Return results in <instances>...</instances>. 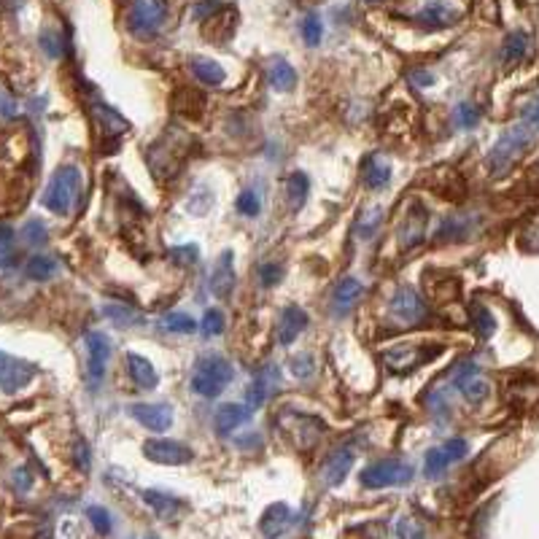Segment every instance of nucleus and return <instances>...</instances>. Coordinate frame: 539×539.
<instances>
[{
  "instance_id": "39448f33",
  "label": "nucleus",
  "mask_w": 539,
  "mask_h": 539,
  "mask_svg": "<svg viewBox=\"0 0 539 539\" xmlns=\"http://www.w3.org/2000/svg\"><path fill=\"white\" fill-rule=\"evenodd\" d=\"M413 480V466L407 461H399V458H383V461H375L369 464L367 469H361L359 474V482L364 488H394V485H404Z\"/></svg>"
},
{
  "instance_id": "cd10ccee",
  "label": "nucleus",
  "mask_w": 539,
  "mask_h": 539,
  "mask_svg": "<svg viewBox=\"0 0 539 539\" xmlns=\"http://www.w3.org/2000/svg\"><path fill=\"white\" fill-rule=\"evenodd\" d=\"M267 82L275 92H291L297 87V71L283 60V57H275L270 63V71H267Z\"/></svg>"
},
{
  "instance_id": "ddd939ff",
  "label": "nucleus",
  "mask_w": 539,
  "mask_h": 539,
  "mask_svg": "<svg viewBox=\"0 0 539 539\" xmlns=\"http://www.w3.org/2000/svg\"><path fill=\"white\" fill-rule=\"evenodd\" d=\"M130 415L141 426H146L149 431H157V434H162L173 426V407L168 402H135V404H130Z\"/></svg>"
},
{
  "instance_id": "b1692460",
  "label": "nucleus",
  "mask_w": 539,
  "mask_h": 539,
  "mask_svg": "<svg viewBox=\"0 0 539 539\" xmlns=\"http://www.w3.org/2000/svg\"><path fill=\"white\" fill-rule=\"evenodd\" d=\"M291 523H294L291 509H289L283 501H278V504H270V507H267V512H265L262 520H259V528H262V534H265L267 539H278V536H283V534L289 531Z\"/></svg>"
},
{
  "instance_id": "2eb2a0df",
  "label": "nucleus",
  "mask_w": 539,
  "mask_h": 539,
  "mask_svg": "<svg viewBox=\"0 0 539 539\" xmlns=\"http://www.w3.org/2000/svg\"><path fill=\"white\" fill-rule=\"evenodd\" d=\"M426 224H429V211L421 203H413L410 211L404 213V222L399 227V243L404 251L415 248L426 238Z\"/></svg>"
},
{
  "instance_id": "c03bdc74",
  "label": "nucleus",
  "mask_w": 539,
  "mask_h": 539,
  "mask_svg": "<svg viewBox=\"0 0 539 539\" xmlns=\"http://www.w3.org/2000/svg\"><path fill=\"white\" fill-rule=\"evenodd\" d=\"M283 281V265H275V262H267L259 267V283L265 289H273Z\"/></svg>"
},
{
  "instance_id": "9b49d317",
  "label": "nucleus",
  "mask_w": 539,
  "mask_h": 539,
  "mask_svg": "<svg viewBox=\"0 0 539 539\" xmlns=\"http://www.w3.org/2000/svg\"><path fill=\"white\" fill-rule=\"evenodd\" d=\"M84 345H87V353H90V361H87L90 388H98L106 378V367H109V359H111V340L103 332H87Z\"/></svg>"
},
{
  "instance_id": "5fc2aeb1",
  "label": "nucleus",
  "mask_w": 539,
  "mask_h": 539,
  "mask_svg": "<svg viewBox=\"0 0 539 539\" xmlns=\"http://www.w3.org/2000/svg\"><path fill=\"white\" fill-rule=\"evenodd\" d=\"M410 79H413L418 87H431V84H434V76H431V74H426V71H413V74H410Z\"/></svg>"
},
{
  "instance_id": "c9c22d12",
  "label": "nucleus",
  "mask_w": 539,
  "mask_h": 539,
  "mask_svg": "<svg viewBox=\"0 0 539 539\" xmlns=\"http://www.w3.org/2000/svg\"><path fill=\"white\" fill-rule=\"evenodd\" d=\"M235 208H238V213H240V216H246V219H256V216H259V211H262V197H259L254 189H246V192H240V195H238V203H235Z\"/></svg>"
},
{
  "instance_id": "c85d7f7f",
  "label": "nucleus",
  "mask_w": 539,
  "mask_h": 539,
  "mask_svg": "<svg viewBox=\"0 0 539 539\" xmlns=\"http://www.w3.org/2000/svg\"><path fill=\"white\" fill-rule=\"evenodd\" d=\"M57 270H60V265L49 254H33L25 265V275L30 281H52L57 275Z\"/></svg>"
},
{
  "instance_id": "79ce46f5",
  "label": "nucleus",
  "mask_w": 539,
  "mask_h": 539,
  "mask_svg": "<svg viewBox=\"0 0 539 539\" xmlns=\"http://www.w3.org/2000/svg\"><path fill=\"white\" fill-rule=\"evenodd\" d=\"M87 517L92 520V526H95V531L100 534V536H109L111 534V528H114V523H111V515H109V509L106 507H90L87 509Z\"/></svg>"
},
{
  "instance_id": "e433bc0d",
  "label": "nucleus",
  "mask_w": 539,
  "mask_h": 539,
  "mask_svg": "<svg viewBox=\"0 0 539 539\" xmlns=\"http://www.w3.org/2000/svg\"><path fill=\"white\" fill-rule=\"evenodd\" d=\"M472 324H474V332H477L482 340L491 337L493 329H496V321H493V316H491V310H488L485 305H474V308H472Z\"/></svg>"
},
{
  "instance_id": "473e14b6",
  "label": "nucleus",
  "mask_w": 539,
  "mask_h": 539,
  "mask_svg": "<svg viewBox=\"0 0 539 539\" xmlns=\"http://www.w3.org/2000/svg\"><path fill=\"white\" fill-rule=\"evenodd\" d=\"M380 224H383V208H378V205H375V208H367V211L361 213V219H359V227H356L359 232H356V235H359L361 240H369V238H375V232L380 230Z\"/></svg>"
},
{
  "instance_id": "de8ad7c7",
  "label": "nucleus",
  "mask_w": 539,
  "mask_h": 539,
  "mask_svg": "<svg viewBox=\"0 0 539 539\" xmlns=\"http://www.w3.org/2000/svg\"><path fill=\"white\" fill-rule=\"evenodd\" d=\"M313 369H316V364L310 361V353H300V356L291 359V372H294L297 378H310Z\"/></svg>"
},
{
  "instance_id": "20e7f679",
  "label": "nucleus",
  "mask_w": 539,
  "mask_h": 539,
  "mask_svg": "<svg viewBox=\"0 0 539 539\" xmlns=\"http://www.w3.org/2000/svg\"><path fill=\"white\" fill-rule=\"evenodd\" d=\"M442 348L439 345H413V343H402L394 345L388 351L380 353V361L388 372L394 375H410L415 367H421L423 361H431L434 356H439Z\"/></svg>"
},
{
  "instance_id": "1a4fd4ad",
  "label": "nucleus",
  "mask_w": 539,
  "mask_h": 539,
  "mask_svg": "<svg viewBox=\"0 0 539 539\" xmlns=\"http://www.w3.org/2000/svg\"><path fill=\"white\" fill-rule=\"evenodd\" d=\"M143 456L154 464L162 466H181L189 464L195 458L192 448L178 442V439H168V437H157V439H146L143 442Z\"/></svg>"
},
{
  "instance_id": "2f4dec72",
  "label": "nucleus",
  "mask_w": 539,
  "mask_h": 539,
  "mask_svg": "<svg viewBox=\"0 0 539 539\" xmlns=\"http://www.w3.org/2000/svg\"><path fill=\"white\" fill-rule=\"evenodd\" d=\"M308 189H310V181H308L305 173H291V176L286 178V195H289V205H291V211H297V208L305 205V200H308Z\"/></svg>"
},
{
  "instance_id": "ea45409f",
  "label": "nucleus",
  "mask_w": 539,
  "mask_h": 539,
  "mask_svg": "<svg viewBox=\"0 0 539 539\" xmlns=\"http://www.w3.org/2000/svg\"><path fill=\"white\" fill-rule=\"evenodd\" d=\"M14 262V230L9 224H0V267H9Z\"/></svg>"
},
{
  "instance_id": "c756f323",
  "label": "nucleus",
  "mask_w": 539,
  "mask_h": 539,
  "mask_svg": "<svg viewBox=\"0 0 539 539\" xmlns=\"http://www.w3.org/2000/svg\"><path fill=\"white\" fill-rule=\"evenodd\" d=\"M526 52H528V36L517 30V33H509V36L504 39L501 60H504L507 65H515V63H520V60L526 57Z\"/></svg>"
},
{
  "instance_id": "4be33fe9",
  "label": "nucleus",
  "mask_w": 539,
  "mask_h": 539,
  "mask_svg": "<svg viewBox=\"0 0 539 539\" xmlns=\"http://www.w3.org/2000/svg\"><path fill=\"white\" fill-rule=\"evenodd\" d=\"M361 294H364V283H361V281H356V278H343V281L337 283V289H335V297H332V313H335L337 318H345V316L353 310V305L361 300Z\"/></svg>"
},
{
  "instance_id": "dca6fc26",
  "label": "nucleus",
  "mask_w": 539,
  "mask_h": 539,
  "mask_svg": "<svg viewBox=\"0 0 539 539\" xmlns=\"http://www.w3.org/2000/svg\"><path fill=\"white\" fill-rule=\"evenodd\" d=\"M278 380H281V372H278L275 364L262 367V369L254 375V380H251V386H248V391H246V404H248L251 410L262 407V404L270 399V394L278 388Z\"/></svg>"
},
{
  "instance_id": "bb28decb",
  "label": "nucleus",
  "mask_w": 539,
  "mask_h": 539,
  "mask_svg": "<svg viewBox=\"0 0 539 539\" xmlns=\"http://www.w3.org/2000/svg\"><path fill=\"white\" fill-rule=\"evenodd\" d=\"M189 68H192L195 79H197V82H203L205 87H222V84H224V79H227L224 68H222L216 60H208V57H192Z\"/></svg>"
},
{
  "instance_id": "49530a36",
  "label": "nucleus",
  "mask_w": 539,
  "mask_h": 539,
  "mask_svg": "<svg viewBox=\"0 0 539 539\" xmlns=\"http://www.w3.org/2000/svg\"><path fill=\"white\" fill-rule=\"evenodd\" d=\"M74 461L82 472H90L92 466V450L87 445V439H76V448H74Z\"/></svg>"
},
{
  "instance_id": "7ed1b4c3",
  "label": "nucleus",
  "mask_w": 539,
  "mask_h": 539,
  "mask_svg": "<svg viewBox=\"0 0 539 539\" xmlns=\"http://www.w3.org/2000/svg\"><path fill=\"white\" fill-rule=\"evenodd\" d=\"M528 141H531V133L526 125H517L512 130H507L496 143L493 149L488 152V160H485V168L491 176H504L528 149Z\"/></svg>"
},
{
  "instance_id": "4468645a",
  "label": "nucleus",
  "mask_w": 539,
  "mask_h": 539,
  "mask_svg": "<svg viewBox=\"0 0 539 539\" xmlns=\"http://www.w3.org/2000/svg\"><path fill=\"white\" fill-rule=\"evenodd\" d=\"M423 316H426V305L413 289H399L391 297V318L394 321H399L404 326H415L423 321Z\"/></svg>"
},
{
  "instance_id": "a19ab883",
  "label": "nucleus",
  "mask_w": 539,
  "mask_h": 539,
  "mask_svg": "<svg viewBox=\"0 0 539 539\" xmlns=\"http://www.w3.org/2000/svg\"><path fill=\"white\" fill-rule=\"evenodd\" d=\"M39 44H41V49L47 52V57H52V60H60V57H63V36H60L57 30H44L41 39H39Z\"/></svg>"
},
{
  "instance_id": "f3484780",
  "label": "nucleus",
  "mask_w": 539,
  "mask_h": 539,
  "mask_svg": "<svg viewBox=\"0 0 539 539\" xmlns=\"http://www.w3.org/2000/svg\"><path fill=\"white\" fill-rule=\"evenodd\" d=\"M415 22L426 30H442L458 22V12L445 4V0H429V4L415 14Z\"/></svg>"
},
{
  "instance_id": "393cba45",
  "label": "nucleus",
  "mask_w": 539,
  "mask_h": 539,
  "mask_svg": "<svg viewBox=\"0 0 539 539\" xmlns=\"http://www.w3.org/2000/svg\"><path fill=\"white\" fill-rule=\"evenodd\" d=\"M127 369H130V378H133V383H135L138 388L154 391V388L160 386V375H157L154 364H152L146 356L130 351V353H127Z\"/></svg>"
},
{
  "instance_id": "4d7b16f0",
  "label": "nucleus",
  "mask_w": 539,
  "mask_h": 539,
  "mask_svg": "<svg viewBox=\"0 0 539 539\" xmlns=\"http://www.w3.org/2000/svg\"><path fill=\"white\" fill-rule=\"evenodd\" d=\"M149 539H154V536H149Z\"/></svg>"
},
{
  "instance_id": "f257e3e1",
  "label": "nucleus",
  "mask_w": 539,
  "mask_h": 539,
  "mask_svg": "<svg viewBox=\"0 0 539 539\" xmlns=\"http://www.w3.org/2000/svg\"><path fill=\"white\" fill-rule=\"evenodd\" d=\"M82 184H84V176L76 165H63L55 170L47 192H44V205L57 213V216H68L74 211V205L79 203V195H82Z\"/></svg>"
},
{
  "instance_id": "4c0bfd02",
  "label": "nucleus",
  "mask_w": 539,
  "mask_h": 539,
  "mask_svg": "<svg viewBox=\"0 0 539 539\" xmlns=\"http://www.w3.org/2000/svg\"><path fill=\"white\" fill-rule=\"evenodd\" d=\"M224 313L219 310V308H208L205 310V316H203V321H200V332L205 335V337H219L222 332H224Z\"/></svg>"
},
{
  "instance_id": "423d86ee",
  "label": "nucleus",
  "mask_w": 539,
  "mask_h": 539,
  "mask_svg": "<svg viewBox=\"0 0 539 539\" xmlns=\"http://www.w3.org/2000/svg\"><path fill=\"white\" fill-rule=\"evenodd\" d=\"M168 17V4L165 0H135L130 17H127V28L135 39H154L162 28Z\"/></svg>"
},
{
  "instance_id": "a18cd8bd",
  "label": "nucleus",
  "mask_w": 539,
  "mask_h": 539,
  "mask_svg": "<svg viewBox=\"0 0 539 539\" xmlns=\"http://www.w3.org/2000/svg\"><path fill=\"white\" fill-rule=\"evenodd\" d=\"M170 259L181 262V265H195L200 259V248L195 243L192 246H176V248H170Z\"/></svg>"
},
{
  "instance_id": "864d4df0",
  "label": "nucleus",
  "mask_w": 539,
  "mask_h": 539,
  "mask_svg": "<svg viewBox=\"0 0 539 539\" xmlns=\"http://www.w3.org/2000/svg\"><path fill=\"white\" fill-rule=\"evenodd\" d=\"M526 122H528L531 127L539 130V98L528 103V109H526Z\"/></svg>"
},
{
  "instance_id": "a211bd4d",
  "label": "nucleus",
  "mask_w": 539,
  "mask_h": 539,
  "mask_svg": "<svg viewBox=\"0 0 539 539\" xmlns=\"http://www.w3.org/2000/svg\"><path fill=\"white\" fill-rule=\"evenodd\" d=\"M208 289L213 291V297L230 300V294H232V289H235V254H232L230 248L222 251V256L216 259V267H213V273H211Z\"/></svg>"
},
{
  "instance_id": "f03ea898",
  "label": "nucleus",
  "mask_w": 539,
  "mask_h": 539,
  "mask_svg": "<svg viewBox=\"0 0 539 539\" xmlns=\"http://www.w3.org/2000/svg\"><path fill=\"white\" fill-rule=\"evenodd\" d=\"M232 375H235V369L224 356H219V353L200 356L192 369V388H195V394L213 399L232 383Z\"/></svg>"
},
{
  "instance_id": "7c9ffc66",
  "label": "nucleus",
  "mask_w": 539,
  "mask_h": 539,
  "mask_svg": "<svg viewBox=\"0 0 539 539\" xmlns=\"http://www.w3.org/2000/svg\"><path fill=\"white\" fill-rule=\"evenodd\" d=\"M160 329L168 332V335H192L197 329V321L189 316V313H165L160 318Z\"/></svg>"
},
{
  "instance_id": "f8f14e48",
  "label": "nucleus",
  "mask_w": 539,
  "mask_h": 539,
  "mask_svg": "<svg viewBox=\"0 0 539 539\" xmlns=\"http://www.w3.org/2000/svg\"><path fill=\"white\" fill-rule=\"evenodd\" d=\"M453 383H456V388L461 391V396H464L466 402H472V404L485 402V396L491 394V383L485 380V375L480 372V367L472 364V361H464L461 367H456Z\"/></svg>"
},
{
  "instance_id": "412c9836",
  "label": "nucleus",
  "mask_w": 539,
  "mask_h": 539,
  "mask_svg": "<svg viewBox=\"0 0 539 539\" xmlns=\"http://www.w3.org/2000/svg\"><path fill=\"white\" fill-rule=\"evenodd\" d=\"M251 418H254V410H251L248 404L227 402V404H222V407L216 410L213 423H216V431H219L222 437H227V434L238 431L240 426H246Z\"/></svg>"
},
{
  "instance_id": "aec40b11",
  "label": "nucleus",
  "mask_w": 539,
  "mask_h": 539,
  "mask_svg": "<svg viewBox=\"0 0 539 539\" xmlns=\"http://www.w3.org/2000/svg\"><path fill=\"white\" fill-rule=\"evenodd\" d=\"M141 499L154 509V515H157L160 520H176V517L187 509V501H184V499H178V496H173V493H168V491H157V488H146V491L141 493Z\"/></svg>"
},
{
  "instance_id": "603ef678",
  "label": "nucleus",
  "mask_w": 539,
  "mask_h": 539,
  "mask_svg": "<svg viewBox=\"0 0 539 539\" xmlns=\"http://www.w3.org/2000/svg\"><path fill=\"white\" fill-rule=\"evenodd\" d=\"M216 9H219V0H200V4L195 6V17H197V20L213 17Z\"/></svg>"
},
{
  "instance_id": "f704fd0d",
  "label": "nucleus",
  "mask_w": 539,
  "mask_h": 539,
  "mask_svg": "<svg viewBox=\"0 0 539 539\" xmlns=\"http://www.w3.org/2000/svg\"><path fill=\"white\" fill-rule=\"evenodd\" d=\"M103 316H106L109 321H114L117 326H135V324H141L138 313H135L133 308H125V305H106V308H103Z\"/></svg>"
},
{
  "instance_id": "37998d69",
  "label": "nucleus",
  "mask_w": 539,
  "mask_h": 539,
  "mask_svg": "<svg viewBox=\"0 0 539 539\" xmlns=\"http://www.w3.org/2000/svg\"><path fill=\"white\" fill-rule=\"evenodd\" d=\"M477 122H480V109H477L474 103H458V106H456V125H458V127L469 130V127H474Z\"/></svg>"
},
{
  "instance_id": "6ab92c4d",
  "label": "nucleus",
  "mask_w": 539,
  "mask_h": 539,
  "mask_svg": "<svg viewBox=\"0 0 539 539\" xmlns=\"http://www.w3.org/2000/svg\"><path fill=\"white\" fill-rule=\"evenodd\" d=\"M308 313L302 310V308H297V305H289V308H283L281 310V318H278V324H275V340L281 343V345H291L305 329H308Z\"/></svg>"
},
{
  "instance_id": "09e8293b",
  "label": "nucleus",
  "mask_w": 539,
  "mask_h": 539,
  "mask_svg": "<svg viewBox=\"0 0 539 539\" xmlns=\"http://www.w3.org/2000/svg\"><path fill=\"white\" fill-rule=\"evenodd\" d=\"M12 482H14V488H17L20 493H25V491H30V485H33V474H30L25 466H20V469H14Z\"/></svg>"
},
{
  "instance_id": "58836bf2",
  "label": "nucleus",
  "mask_w": 539,
  "mask_h": 539,
  "mask_svg": "<svg viewBox=\"0 0 539 539\" xmlns=\"http://www.w3.org/2000/svg\"><path fill=\"white\" fill-rule=\"evenodd\" d=\"M302 39L308 47H318L321 39H324V25H321V17L318 14H308L302 20Z\"/></svg>"
},
{
  "instance_id": "9d476101",
  "label": "nucleus",
  "mask_w": 539,
  "mask_h": 539,
  "mask_svg": "<svg viewBox=\"0 0 539 539\" xmlns=\"http://www.w3.org/2000/svg\"><path fill=\"white\" fill-rule=\"evenodd\" d=\"M466 453H469V442L461 439V437H453V439H448V442L426 450V456H423V472H426V477H439L450 464L461 461Z\"/></svg>"
},
{
  "instance_id": "3c124183",
  "label": "nucleus",
  "mask_w": 539,
  "mask_h": 539,
  "mask_svg": "<svg viewBox=\"0 0 539 539\" xmlns=\"http://www.w3.org/2000/svg\"><path fill=\"white\" fill-rule=\"evenodd\" d=\"M399 536H402V539H423V536H421V528H418L410 517H402V520H399Z\"/></svg>"
},
{
  "instance_id": "6e6d98bb",
  "label": "nucleus",
  "mask_w": 539,
  "mask_h": 539,
  "mask_svg": "<svg viewBox=\"0 0 539 539\" xmlns=\"http://www.w3.org/2000/svg\"><path fill=\"white\" fill-rule=\"evenodd\" d=\"M25 4V0H12V6H22Z\"/></svg>"
},
{
  "instance_id": "5701e85b",
  "label": "nucleus",
  "mask_w": 539,
  "mask_h": 539,
  "mask_svg": "<svg viewBox=\"0 0 539 539\" xmlns=\"http://www.w3.org/2000/svg\"><path fill=\"white\" fill-rule=\"evenodd\" d=\"M353 461H356V456H353V450H351V448H340V450H335V453H332L326 461H324V469H321V477H324V482H326L329 488L340 485V482L348 477V472H351Z\"/></svg>"
},
{
  "instance_id": "0eeeda50",
  "label": "nucleus",
  "mask_w": 539,
  "mask_h": 539,
  "mask_svg": "<svg viewBox=\"0 0 539 539\" xmlns=\"http://www.w3.org/2000/svg\"><path fill=\"white\" fill-rule=\"evenodd\" d=\"M36 375H39V364L0 351V391H4V394L25 391L33 383Z\"/></svg>"
},
{
  "instance_id": "8fccbe9b",
  "label": "nucleus",
  "mask_w": 539,
  "mask_h": 539,
  "mask_svg": "<svg viewBox=\"0 0 539 539\" xmlns=\"http://www.w3.org/2000/svg\"><path fill=\"white\" fill-rule=\"evenodd\" d=\"M20 114V106L12 95H0V117L4 119H14Z\"/></svg>"
},
{
  "instance_id": "72a5a7b5",
  "label": "nucleus",
  "mask_w": 539,
  "mask_h": 539,
  "mask_svg": "<svg viewBox=\"0 0 539 539\" xmlns=\"http://www.w3.org/2000/svg\"><path fill=\"white\" fill-rule=\"evenodd\" d=\"M22 238H25V243H28L30 248H41V246H47V240H49L47 224H44L41 219H30V222L22 227Z\"/></svg>"
},
{
  "instance_id": "a878e982",
  "label": "nucleus",
  "mask_w": 539,
  "mask_h": 539,
  "mask_svg": "<svg viewBox=\"0 0 539 539\" xmlns=\"http://www.w3.org/2000/svg\"><path fill=\"white\" fill-rule=\"evenodd\" d=\"M361 181H364L367 189L380 192L391 181V165H388V160H383L380 154H369L364 160V168H361Z\"/></svg>"
},
{
  "instance_id": "6e6552de",
  "label": "nucleus",
  "mask_w": 539,
  "mask_h": 539,
  "mask_svg": "<svg viewBox=\"0 0 539 539\" xmlns=\"http://www.w3.org/2000/svg\"><path fill=\"white\" fill-rule=\"evenodd\" d=\"M90 114H92V119H95V125H98V130H100V135H103L106 143L119 141L130 130V122L117 109H111L98 92L90 95Z\"/></svg>"
}]
</instances>
